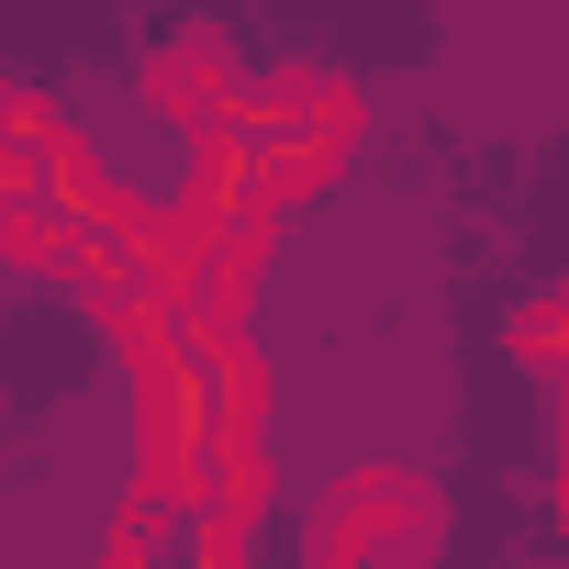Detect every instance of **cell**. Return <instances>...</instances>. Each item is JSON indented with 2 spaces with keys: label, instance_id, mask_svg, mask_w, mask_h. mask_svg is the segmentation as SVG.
Segmentation results:
<instances>
[{
  "label": "cell",
  "instance_id": "6da1fadb",
  "mask_svg": "<svg viewBox=\"0 0 569 569\" xmlns=\"http://www.w3.org/2000/svg\"><path fill=\"white\" fill-rule=\"evenodd\" d=\"M112 569H223V513H201V502H134Z\"/></svg>",
  "mask_w": 569,
  "mask_h": 569
}]
</instances>
